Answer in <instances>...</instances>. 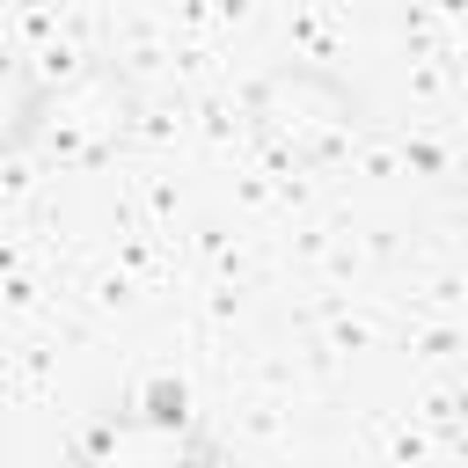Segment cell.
<instances>
[{
  "instance_id": "obj_1",
  "label": "cell",
  "mask_w": 468,
  "mask_h": 468,
  "mask_svg": "<svg viewBox=\"0 0 468 468\" xmlns=\"http://www.w3.org/2000/svg\"><path fill=\"white\" fill-rule=\"evenodd\" d=\"M249 139L278 161V168H329L358 146L366 132V102L344 73L314 66V58H278L249 80L241 95Z\"/></svg>"
},
{
  "instance_id": "obj_2",
  "label": "cell",
  "mask_w": 468,
  "mask_h": 468,
  "mask_svg": "<svg viewBox=\"0 0 468 468\" xmlns=\"http://www.w3.org/2000/svg\"><path fill=\"white\" fill-rule=\"evenodd\" d=\"M132 124H139V88H132L124 66L88 58V66H73L66 80H51V102H44V146H51L58 161L95 168V161H110V154L132 139Z\"/></svg>"
},
{
  "instance_id": "obj_3",
  "label": "cell",
  "mask_w": 468,
  "mask_h": 468,
  "mask_svg": "<svg viewBox=\"0 0 468 468\" xmlns=\"http://www.w3.org/2000/svg\"><path fill=\"white\" fill-rule=\"evenodd\" d=\"M80 461H117V468H168V461H212L219 446L190 424L183 402H161V410H124L95 431L73 439Z\"/></svg>"
},
{
  "instance_id": "obj_4",
  "label": "cell",
  "mask_w": 468,
  "mask_h": 468,
  "mask_svg": "<svg viewBox=\"0 0 468 468\" xmlns=\"http://www.w3.org/2000/svg\"><path fill=\"white\" fill-rule=\"evenodd\" d=\"M402 44H410V58H417L424 80L468 88V0H410Z\"/></svg>"
},
{
  "instance_id": "obj_5",
  "label": "cell",
  "mask_w": 468,
  "mask_h": 468,
  "mask_svg": "<svg viewBox=\"0 0 468 468\" xmlns=\"http://www.w3.org/2000/svg\"><path fill=\"white\" fill-rule=\"evenodd\" d=\"M44 102H51V80H37L22 58L0 51V161L44 146Z\"/></svg>"
}]
</instances>
